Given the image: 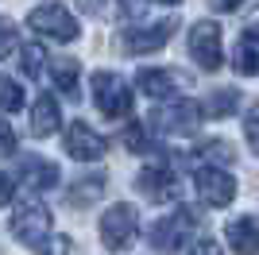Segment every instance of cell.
Here are the masks:
<instances>
[{
	"label": "cell",
	"instance_id": "cell-1",
	"mask_svg": "<svg viewBox=\"0 0 259 255\" xmlns=\"http://www.w3.org/2000/svg\"><path fill=\"white\" fill-rule=\"evenodd\" d=\"M194 228H197L194 209H174V212H166V217H159V221L151 224V247L159 255H174L182 244H190Z\"/></svg>",
	"mask_w": 259,
	"mask_h": 255
},
{
	"label": "cell",
	"instance_id": "cell-2",
	"mask_svg": "<svg viewBox=\"0 0 259 255\" xmlns=\"http://www.w3.org/2000/svg\"><path fill=\"white\" fill-rule=\"evenodd\" d=\"M147 124L162 136H194L197 124H201V105L194 101H166L147 116Z\"/></svg>",
	"mask_w": 259,
	"mask_h": 255
},
{
	"label": "cell",
	"instance_id": "cell-3",
	"mask_svg": "<svg viewBox=\"0 0 259 255\" xmlns=\"http://www.w3.org/2000/svg\"><path fill=\"white\" fill-rule=\"evenodd\" d=\"M93 101H97L101 116L120 120L132 112V85L124 81L120 74H93Z\"/></svg>",
	"mask_w": 259,
	"mask_h": 255
},
{
	"label": "cell",
	"instance_id": "cell-4",
	"mask_svg": "<svg viewBox=\"0 0 259 255\" xmlns=\"http://www.w3.org/2000/svg\"><path fill=\"white\" fill-rule=\"evenodd\" d=\"M136 228H140V217H136L132 205H124V201L108 205L105 217H101V244L108 251H124L136 240Z\"/></svg>",
	"mask_w": 259,
	"mask_h": 255
},
{
	"label": "cell",
	"instance_id": "cell-5",
	"mask_svg": "<svg viewBox=\"0 0 259 255\" xmlns=\"http://www.w3.org/2000/svg\"><path fill=\"white\" fill-rule=\"evenodd\" d=\"M51 232V209L43 201H20V209L12 212V236L27 247H39Z\"/></svg>",
	"mask_w": 259,
	"mask_h": 255
},
{
	"label": "cell",
	"instance_id": "cell-6",
	"mask_svg": "<svg viewBox=\"0 0 259 255\" xmlns=\"http://www.w3.org/2000/svg\"><path fill=\"white\" fill-rule=\"evenodd\" d=\"M27 23L35 27V35H43V39H54V42H70L77 39V20L70 16V8L62 4H35Z\"/></svg>",
	"mask_w": 259,
	"mask_h": 255
},
{
	"label": "cell",
	"instance_id": "cell-7",
	"mask_svg": "<svg viewBox=\"0 0 259 255\" xmlns=\"http://www.w3.org/2000/svg\"><path fill=\"white\" fill-rule=\"evenodd\" d=\"M194 186H197V197H201L209 209H225V205H232V197H236V178H232L225 166H201L194 174Z\"/></svg>",
	"mask_w": 259,
	"mask_h": 255
},
{
	"label": "cell",
	"instance_id": "cell-8",
	"mask_svg": "<svg viewBox=\"0 0 259 255\" xmlns=\"http://www.w3.org/2000/svg\"><path fill=\"white\" fill-rule=\"evenodd\" d=\"M190 54H194V62L201 66V70H221V62H225V51H221V27H217L213 20H201L190 27Z\"/></svg>",
	"mask_w": 259,
	"mask_h": 255
},
{
	"label": "cell",
	"instance_id": "cell-9",
	"mask_svg": "<svg viewBox=\"0 0 259 255\" xmlns=\"http://www.w3.org/2000/svg\"><path fill=\"white\" fill-rule=\"evenodd\" d=\"M136 186H140V193L147 197V201L162 205V201H174L178 193H182V186H178V178H174L170 166H143L140 174H136Z\"/></svg>",
	"mask_w": 259,
	"mask_h": 255
},
{
	"label": "cell",
	"instance_id": "cell-10",
	"mask_svg": "<svg viewBox=\"0 0 259 255\" xmlns=\"http://www.w3.org/2000/svg\"><path fill=\"white\" fill-rule=\"evenodd\" d=\"M174 27H178L174 16L170 20H155V23H143V27H128L120 42H124V51H132V54H151L174 35Z\"/></svg>",
	"mask_w": 259,
	"mask_h": 255
},
{
	"label": "cell",
	"instance_id": "cell-11",
	"mask_svg": "<svg viewBox=\"0 0 259 255\" xmlns=\"http://www.w3.org/2000/svg\"><path fill=\"white\" fill-rule=\"evenodd\" d=\"M62 143H66V151H70L74 159H81V162H93V159L105 155V139H101L85 120H74V124L66 128V139H62Z\"/></svg>",
	"mask_w": 259,
	"mask_h": 255
},
{
	"label": "cell",
	"instance_id": "cell-12",
	"mask_svg": "<svg viewBox=\"0 0 259 255\" xmlns=\"http://www.w3.org/2000/svg\"><path fill=\"white\" fill-rule=\"evenodd\" d=\"M225 240L232 244V251H236V255H259V217H255V212H248V217L228 221Z\"/></svg>",
	"mask_w": 259,
	"mask_h": 255
},
{
	"label": "cell",
	"instance_id": "cell-13",
	"mask_svg": "<svg viewBox=\"0 0 259 255\" xmlns=\"http://www.w3.org/2000/svg\"><path fill=\"white\" fill-rule=\"evenodd\" d=\"M232 66H236V74H244V77L259 74V27H244L236 51H232Z\"/></svg>",
	"mask_w": 259,
	"mask_h": 255
},
{
	"label": "cell",
	"instance_id": "cell-14",
	"mask_svg": "<svg viewBox=\"0 0 259 255\" xmlns=\"http://www.w3.org/2000/svg\"><path fill=\"white\" fill-rule=\"evenodd\" d=\"M58 105H54V97L51 93H39V101H35V108H31V132L39 139H47V136H54L58 132Z\"/></svg>",
	"mask_w": 259,
	"mask_h": 255
},
{
	"label": "cell",
	"instance_id": "cell-15",
	"mask_svg": "<svg viewBox=\"0 0 259 255\" xmlns=\"http://www.w3.org/2000/svg\"><path fill=\"white\" fill-rule=\"evenodd\" d=\"M182 81V74H174V70H140V77H136V85H140L147 97H170L174 85Z\"/></svg>",
	"mask_w": 259,
	"mask_h": 255
},
{
	"label": "cell",
	"instance_id": "cell-16",
	"mask_svg": "<svg viewBox=\"0 0 259 255\" xmlns=\"http://www.w3.org/2000/svg\"><path fill=\"white\" fill-rule=\"evenodd\" d=\"M51 77H54V85H58L70 101H77V81H81V66H77V58H70V54L54 58V62H51Z\"/></svg>",
	"mask_w": 259,
	"mask_h": 255
},
{
	"label": "cell",
	"instance_id": "cell-17",
	"mask_svg": "<svg viewBox=\"0 0 259 255\" xmlns=\"http://www.w3.org/2000/svg\"><path fill=\"white\" fill-rule=\"evenodd\" d=\"M23 170V182L27 186H35V190H51V186H58V166L47 159H35V155H27V159L20 162Z\"/></svg>",
	"mask_w": 259,
	"mask_h": 255
},
{
	"label": "cell",
	"instance_id": "cell-18",
	"mask_svg": "<svg viewBox=\"0 0 259 255\" xmlns=\"http://www.w3.org/2000/svg\"><path fill=\"white\" fill-rule=\"evenodd\" d=\"M236 105H240V93H236V89H213V93L205 97V105H201V116L225 120V116L236 112Z\"/></svg>",
	"mask_w": 259,
	"mask_h": 255
},
{
	"label": "cell",
	"instance_id": "cell-19",
	"mask_svg": "<svg viewBox=\"0 0 259 255\" xmlns=\"http://www.w3.org/2000/svg\"><path fill=\"white\" fill-rule=\"evenodd\" d=\"M105 186H108V182H105V174H85V178H77L74 186H70L66 201L81 209V205H89L93 197H101V193H105Z\"/></svg>",
	"mask_w": 259,
	"mask_h": 255
},
{
	"label": "cell",
	"instance_id": "cell-20",
	"mask_svg": "<svg viewBox=\"0 0 259 255\" xmlns=\"http://www.w3.org/2000/svg\"><path fill=\"white\" fill-rule=\"evenodd\" d=\"M20 108H23V89L0 74V112H20Z\"/></svg>",
	"mask_w": 259,
	"mask_h": 255
},
{
	"label": "cell",
	"instance_id": "cell-21",
	"mask_svg": "<svg viewBox=\"0 0 259 255\" xmlns=\"http://www.w3.org/2000/svg\"><path fill=\"white\" fill-rule=\"evenodd\" d=\"M43 47L39 42H27V47H20V66H23V74L27 77H39V70H43Z\"/></svg>",
	"mask_w": 259,
	"mask_h": 255
},
{
	"label": "cell",
	"instance_id": "cell-22",
	"mask_svg": "<svg viewBox=\"0 0 259 255\" xmlns=\"http://www.w3.org/2000/svg\"><path fill=\"white\" fill-rule=\"evenodd\" d=\"M201 159H213V162H232L236 159V151H232V143H225V139H209L205 151H197Z\"/></svg>",
	"mask_w": 259,
	"mask_h": 255
},
{
	"label": "cell",
	"instance_id": "cell-23",
	"mask_svg": "<svg viewBox=\"0 0 259 255\" xmlns=\"http://www.w3.org/2000/svg\"><path fill=\"white\" fill-rule=\"evenodd\" d=\"M124 147H132V151H151L147 147V136H143V124H132V128H124Z\"/></svg>",
	"mask_w": 259,
	"mask_h": 255
},
{
	"label": "cell",
	"instance_id": "cell-24",
	"mask_svg": "<svg viewBox=\"0 0 259 255\" xmlns=\"http://www.w3.org/2000/svg\"><path fill=\"white\" fill-rule=\"evenodd\" d=\"M244 136H248V143L255 147V155H259V105H251V108H248V120H244Z\"/></svg>",
	"mask_w": 259,
	"mask_h": 255
},
{
	"label": "cell",
	"instance_id": "cell-25",
	"mask_svg": "<svg viewBox=\"0 0 259 255\" xmlns=\"http://www.w3.org/2000/svg\"><path fill=\"white\" fill-rule=\"evenodd\" d=\"M16 151V132H12V124L4 116H0V155H12Z\"/></svg>",
	"mask_w": 259,
	"mask_h": 255
},
{
	"label": "cell",
	"instance_id": "cell-26",
	"mask_svg": "<svg viewBox=\"0 0 259 255\" xmlns=\"http://www.w3.org/2000/svg\"><path fill=\"white\" fill-rule=\"evenodd\" d=\"M12 47H16V27H12V23H0V58H4Z\"/></svg>",
	"mask_w": 259,
	"mask_h": 255
},
{
	"label": "cell",
	"instance_id": "cell-27",
	"mask_svg": "<svg viewBox=\"0 0 259 255\" xmlns=\"http://www.w3.org/2000/svg\"><path fill=\"white\" fill-rule=\"evenodd\" d=\"M190 255H225V247L205 236V240H197V244H194V251H190Z\"/></svg>",
	"mask_w": 259,
	"mask_h": 255
},
{
	"label": "cell",
	"instance_id": "cell-28",
	"mask_svg": "<svg viewBox=\"0 0 259 255\" xmlns=\"http://www.w3.org/2000/svg\"><path fill=\"white\" fill-rule=\"evenodd\" d=\"M47 255H70V236H54V240H47Z\"/></svg>",
	"mask_w": 259,
	"mask_h": 255
},
{
	"label": "cell",
	"instance_id": "cell-29",
	"mask_svg": "<svg viewBox=\"0 0 259 255\" xmlns=\"http://www.w3.org/2000/svg\"><path fill=\"white\" fill-rule=\"evenodd\" d=\"M12 190H16V182L8 178V174H4V170H0V205H8V197H12Z\"/></svg>",
	"mask_w": 259,
	"mask_h": 255
}]
</instances>
